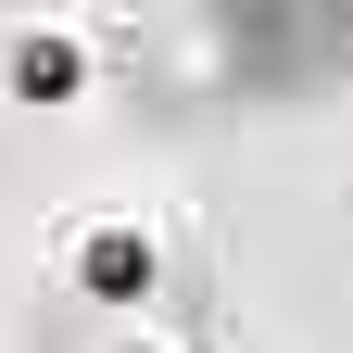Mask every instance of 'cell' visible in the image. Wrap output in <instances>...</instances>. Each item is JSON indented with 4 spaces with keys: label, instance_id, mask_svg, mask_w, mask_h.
Segmentation results:
<instances>
[{
    "label": "cell",
    "instance_id": "7a4b0ae2",
    "mask_svg": "<svg viewBox=\"0 0 353 353\" xmlns=\"http://www.w3.org/2000/svg\"><path fill=\"white\" fill-rule=\"evenodd\" d=\"M76 290H88V303L152 290V228H88V240H76Z\"/></svg>",
    "mask_w": 353,
    "mask_h": 353
},
{
    "label": "cell",
    "instance_id": "6da1fadb",
    "mask_svg": "<svg viewBox=\"0 0 353 353\" xmlns=\"http://www.w3.org/2000/svg\"><path fill=\"white\" fill-rule=\"evenodd\" d=\"M126 88L152 114H228V101H265V63H252V13H152L126 38Z\"/></svg>",
    "mask_w": 353,
    "mask_h": 353
},
{
    "label": "cell",
    "instance_id": "3957f363",
    "mask_svg": "<svg viewBox=\"0 0 353 353\" xmlns=\"http://www.w3.org/2000/svg\"><path fill=\"white\" fill-rule=\"evenodd\" d=\"M76 76H88V51H76V38H26V51H13V101H63Z\"/></svg>",
    "mask_w": 353,
    "mask_h": 353
}]
</instances>
